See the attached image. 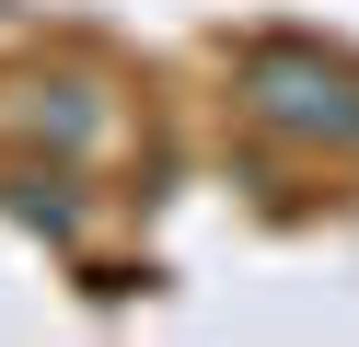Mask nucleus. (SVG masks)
<instances>
[{"instance_id":"1","label":"nucleus","mask_w":359,"mask_h":347,"mask_svg":"<svg viewBox=\"0 0 359 347\" xmlns=\"http://www.w3.org/2000/svg\"><path fill=\"white\" fill-rule=\"evenodd\" d=\"M255 104L278 128H325V139H359V81L348 69H313V58H266L255 69Z\"/></svg>"}]
</instances>
